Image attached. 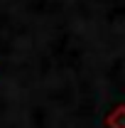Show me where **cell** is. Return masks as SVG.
<instances>
[{
	"mask_svg": "<svg viewBox=\"0 0 125 128\" xmlns=\"http://www.w3.org/2000/svg\"><path fill=\"white\" fill-rule=\"evenodd\" d=\"M106 128H125V104H118L113 111L106 116Z\"/></svg>",
	"mask_w": 125,
	"mask_h": 128,
	"instance_id": "1",
	"label": "cell"
}]
</instances>
